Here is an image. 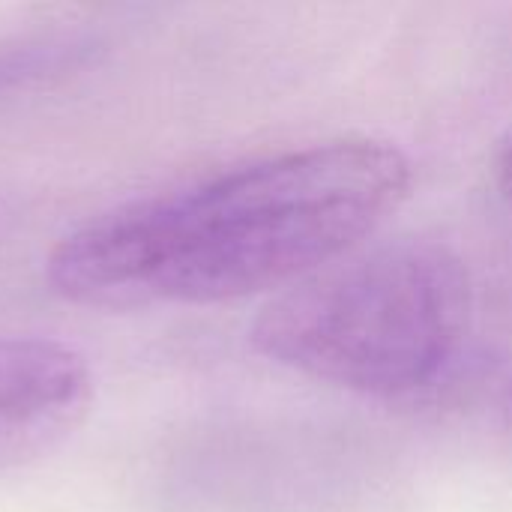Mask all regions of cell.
<instances>
[{
  "mask_svg": "<svg viewBox=\"0 0 512 512\" xmlns=\"http://www.w3.org/2000/svg\"><path fill=\"white\" fill-rule=\"evenodd\" d=\"M411 180V159L390 141H318L90 219L48 255V282L96 309L291 288L372 234Z\"/></svg>",
  "mask_w": 512,
  "mask_h": 512,
  "instance_id": "obj_1",
  "label": "cell"
},
{
  "mask_svg": "<svg viewBox=\"0 0 512 512\" xmlns=\"http://www.w3.org/2000/svg\"><path fill=\"white\" fill-rule=\"evenodd\" d=\"M474 282L435 240H396L333 261L270 300L252 324L267 360L390 405L438 399L474 336Z\"/></svg>",
  "mask_w": 512,
  "mask_h": 512,
  "instance_id": "obj_2",
  "label": "cell"
},
{
  "mask_svg": "<svg viewBox=\"0 0 512 512\" xmlns=\"http://www.w3.org/2000/svg\"><path fill=\"white\" fill-rule=\"evenodd\" d=\"M87 360L54 339L0 336V468L57 447L90 411Z\"/></svg>",
  "mask_w": 512,
  "mask_h": 512,
  "instance_id": "obj_3",
  "label": "cell"
},
{
  "mask_svg": "<svg viewBox=\"0 0 512 512\" xmlns=\"http://www.w3.org/2000/svg\"><path fill=\"white\" fill-rule=\"evenodd\" d=\"M105 51V39L87 30H36L0 39V111L84 75Z\"/></svg>",
  "mask_w": 512,
  "mask_h": 512,
  "instance_id": "obj_4",
  "label": "cell"
},
{
  "mask_svg": "<svg viewBox=\"0 0 512 512\" xmlns=\"http://www.w3.org/2000/svg\"><path fill=\"white\" fill-rule=\"evenodd\" d=\"M495 180H498L501 195L510 201L512 207V132L504 138V144H501V150H498V159H495Z\"/></svg>",
  "mask_w": 512,
  "mask_h": 512,
  "instance_id": "obj_5",
  "label": "cell"
},
{
  "mask_svg": "<svg viewBox=\"0 0 512 512\" xmlns=\"http://www.w3.org/2000/svg\"><path fill=\"white\" fill-rule=\"evenodd\" d=\"M507 429H510V435H512V384H510V393H507Z\"/></svg>",
  "mask_w": 512,
  "mask_h": 512,
  "instance_id": "obj_6",
  "label": "cell"
}]
</instances>
